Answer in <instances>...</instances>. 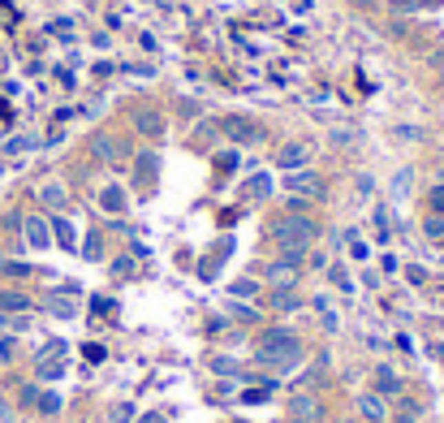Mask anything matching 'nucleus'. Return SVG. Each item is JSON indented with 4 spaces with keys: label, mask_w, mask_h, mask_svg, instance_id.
<instances>
[{
    "label": "nucleus",
    "mask_w": 444,
    "mask_h": 423,
    "mask_svg": "<svg viewBox=\"0 0 444 423\" xmlns=\"http://www.w3.org/2000/svg\"><path fill=\"white\" fill-rule=\"evenodd\" d=\"M302 359H306L302 337L293 329H285V324H272V329H263L255 337V363H263L272 376H289Z\"/></svg>",
    "instance_id": "obj_1"
},
{
    "label": "nucleus",
    "mask_w": 444,
    "mask_h": 423,
    "mask_svg": "<svg viewBox=\"0 0 444 423\" xmlns=\"http://www.w3.org/2000/svg\"><path fill=\"white\" fill-rule=\"evenodd\" d=\"M268 242L276 247V255L285 259H302L306 264V251L319 242V220L310 212H285L268 225Z\"/></svg>",
    "instance_id": "obj_2"
},
{
    "label": "nucleus",
    "mask_w": 444,
    "mask_h": 423,
    "mask_svg": "<svg viewBox=\"0 0 444 423\" xmlns=\"http://www.w3.org/2000/svg\"><path fill=\"white\" fill-rule=\"evenodd\" d=\"M216 125H220L224 138L237 143V147H259V143L268 138V130H263L255 117H246V112H229V117H220Z\"/></svg>",
    "instance_id": "obj_3"
},
{
    "label": "nucleus",
    "mask_w": 444,
    "mask_h": 423,
    "mask_svg": "<svg viewBox=\"0 0 444 423\" xmlns=\"http://www.w3.org/2000/svg\"><path fill=\"white\" fill-rule=\"evenodd\" d=\"M129 130H134L138 138H147V143H160L164 134H169V117H164V108L138 104L134 112H129Z\"/></svg>",
    "instance_id": "obj_4"
},
{
    "label": "nucleus",
    "mask_w": 444,
    "mask_h": 423,
    "mask_svg": "<svg viewBox=\"0 0 444 423\" xmlns=\"http://www.w3.org/2000/svg\"><path fill=\"white\" fill-rule=\"evenodd\" d=\"M302 272H306L302 259H285V255H276L272 264L263 268V281H268V289H298V285H302Z\"/></svg>",
    "instance_id": "obj_5"
},
{
    "label": "nucleus",
    "mask_w": 444,
    "mask_h": 423,
    "mask_svg": "<svg viewBox=\"0 0 444 423\" xmlns=\"http://www.w3.org/2000/svg\"><path fill=\"white\" fill-rule=\"evenodd\" d=\"M285 190L289 194H302V199H310V203H315V199H324V177L315 173V169H293V173H285Z\"/></svg>",
    "instance_id": "obj_6"
},
{
    "label": "nucleus",
    "mask_w": 444,
    "mask_h": 423,
    "mask_svg": "<svg viewBox=\"0 0 444 423\" xmlns=\"http://www.w3.org/2000/svg\"><path fill=\"white\" fill-rule=\"evenodd\" d=\"M91 156L100 160V165H112V169H121V160L129 156V147H125V143H117L112 134H104V130H100V134H91Z\"/></svg>",
    "instance_id": "obj_7"
},
{
    "label": "nucleus",
    "mask_w": 444,
    "mask_h": 423,
    "mask_svg": "<svg viewBox=\"0 0 444 423\" xmlns=\"http://www.w3.org/2000/svg\"><path fill=\"white\" fill-rule=\"evenodd\" d=\"M371 389L388 402V398H401V393H405V380H401L388 363H380V367H371Z\"/></svg>",
    "instance_id": "obj_8"
},
{
    "label": "nucleus",
    "mask_w": 444,
    "mask_h": 423,
    "mask_svg": "<svg viewBox=\"0 0 444 423\" xmlns=\"http://www.w3.org/2000/svg\"><path fill=\"white\" fill-rule=\"evenodd\" d=\"M310 143H302V138H293V143H285L281 152H276V165H281L285 173H293V169H310Z\"/></svg>",
    "instance_id": "obj_9"
},
{
    "label": "nucleus",
    "mask_w": 444,
    "mask_h": 423,
    "mask_svg": "<svg viewBox=\"0 0 444 423\" xmlns=\"http://www.w3.org/2000/svg\"><path fill=\"white\" fill-rule=\"evenodd\" d=\"M289 419H302V423H319L324 419V406L315 393H306V389H298V393L289 398Z\"/></svg>",
    "instance_id": "obj_10"
},
{
    "label": "nucleus",
    "mask_w": 444,
    "mask_h": 423,
    "mask_svg": "<svg viewBox=\"0 0 444 423\" xmlns=\"http://www.w3.org/2000/svg\"><path fill=\"white\" fill-rule=\"evenodd\" d=\"M354 406H358V419H363V423H388V402L375 393V389L358 393V398H354Z\"/></svg>",
    "instance_id": "obj_11"
},
{
    "label": "nucleus",
    "mask_w": 444,
    "mask_h": 423,
    "mask_svg": "<svg viewBox=\"0 0 444 423\" xmlns=\"http://www.w3.org/2000/svg\"><path fill=\"white\" fill-rule=\"evenodd\" d=\"M268 311H276V316H293V311H302V294L298 289H268Z\"/></svg>",
    "instance_id": "obj_12"
},
{
    "label": "nucleus",
    "mask_w": 444,
    "mask_h": 423,
    "mask_svg": "<svg viewBox=\"0 0 444 423\" xmlns=\"http://www.w3.org/2000/svg\"><path fill=\"white\" fill-rule=\"evenodd\" d=\"M156 169H160V160H156V152H138V160H134V186H151L156 182Z\"/></svg>",
    "instance_id": "obj_13"
},
{
    "label": "nucleus",
    "mask_w": 444,
    "mask_h": 423,
    "mask_svg": "<svg viewBox=\"0 0 444 423\" xmlns=\"http://www.w3.org/2000/svg\"><path fill=\"white\" fill-rule=\"evenodd\" d=\"M207 371H211V376H220V380H229V376L242 380V363L229 359V354H211V359H207Z\"/></svg>",
    "instance_id": "obj_14"
},
{
    "label": "nucleus",
    "mask_w": 444,
    "mask_h": 423,
    "mask_svg": "<svg viewBox=\"0 0 444 423\" xmlns=\"http://www.w3.org/2000/svg\"><path fill=\"white\" fill-rule=\"evenodd\" d=\"M100 207L117 216V212H125V207H129V194H125L121 186H104V190H100Z\"/></svg>",
    "instance_id": "obj_15"
},
{
    "label": "nucleus",
    "mask_w": 444,
    "mask_h": 423,
    "mask_svg": "<svg viewBox=\"0 0 444 423\" xmlns=\"http://www.w3.org/2000/svg\"><path fill=\"white\" fill-rule=\"evenodd\" d=\"M0 311L30 316V298H26V294H18V289H5V294H0Z\"/></svg>",
    "instance_id": "obj_16"
},
{
    "label": "nucleus",
    "mask_w": 444,
    "mask_h": 423,
    "mask_svg": "<svg viewBox=\"0 0 444 423\" xmlns=\"http://www.w3.org/2000/svg\"><path fill=\"white\" fill-rule=\"evenodd\" d=\"M419 419H423V406L410 402V398L397 402V415H388V423H419Z\"/></svg>",
    "instance_id": "obj_17"
},
{
    "label": "nucleus",
    "mask_w": 444,
    "mask_h": 423,
    "mask_svg": "<svg viewBox=\"0 0 444 423\" xmlns=\"http://www.w3.org/2000/svg\"><path fill=\"white\" fill-rule=\"evenodd\" d=\"M229 298H259V281H255V276H237V281L233 285H229Z\"/></svg>",
    "instance_id": "obj_18"
},
{
    "label": "nucleus",
    "mask_w": 444,
    "mask_h": 423,
    "mask_svg": "<svg viewBox=\"0 0 444 423\" xmlns=\"http://www.w3.org/2000/svg\"><path fill=\"white\" fill-rule=\"evenodd\" d=\"M26 238H30V247H39V251L47 247V242H52V234H47V225H43L39 216H30V220H26Z\"/></svg>",
    "instance_id": "obj_19"
},
{
    "label": "nucleus",
    "mask_w": 444,
    "mask_h": 423,
    "mask_svg": "<svg viewBox=\"0 0 444 423\" xmlns=\"http://www.w3.org/2000/svg\"><path fill=\"white\" fill-rule=\"evenodd\" d=\"M138 419V406L134 402H112L108 406V423H134Z\"/></svg>",
    "instance_id": "obj_20"
},
{
    "label": "nucleus",
    "mask_w": 444,
    "mask_h": 423,
    "mask_svg": "<svg viewBox=\"0 0 444 423\" xmlns=\"http://www.w3.org/2000/svg\"><path fill=\"white\" fill-rule=\"evenodd\" d=\"M47 311H52V316H61V320H74L78 316V307H74V294H52V298H47Z\"/></svg>",
    "instance_id": "obj_21"
},
{
    "label": "nucleus",
    "mask_w": 444,
    "mask_h": 423,
    "mask_svg": "<svg viewBox=\"0 0 444 423\" xmlns=\"http://www.w3.org/2000/svg\"><path fill=\"white\" fill-rule=\"evenodd\" d=\"M423 238H427V242H440V247H444V216H440V212H427Z\"/></svg>",
    "instance_id": "obj_22"
},
{
    "label": "nucleus",
    "mask_w": 444,
    "mask_h": 423,
    "mask_svg": "<svg viewBox=\"0 0 444 423\" xmlns=\"http://www.w3.org/2000/svg\"><path fill=\"white\" fill-rule=\"evenodd\" d=\"M39 199H43L47 207H65V203H70V194H65V186H56V182H47V186L39 190Z\"/></svg>",
    "instance_id": "obj_23"
},
{
    "label": "nucleus",
    "mask_w": 444,
    "mask_h": 423,
    "mask_svg": "<svg viewBox=\"0 0 444 423\" xmlns=\"http://www.w3.org/2000/svg\"><path fill=\"white\" fill-rule=\"evenodd\" d=\"M229 316L242 320V324H259V311H255V307H246L242 298H229Z\"/></svg>",
    "instance_id": "obj_24"
},
{
    "label": "nucleus",
    "mask_w": 444,
    "mask_h": 423,
    "mask_svg": "<svg viewBox=\"0 0 444 423\" xmlns=\"http://www.w3.org/2000/svg\"><path fill=\"white\" fill-rule=\"evenodd\" d=\"M328 138H332V147H358V130L354 125H337Z\"/></svg>",
    "instance_id": "obj_25"
},
{
    "label": "nucleus",
    "mask_w": 444,
    "mask_h": 423,
    "mask_svg": "<svg viewBox=\"0 0 444 423\" xmlns=\"http://www.w3.org/2000/svg\"><path fill=\"white\" fill-rule=\"evenodd\" d=\"M35 411H43V415H61L65 411V398L61 393H39V406Z\"/></svg>",
    "instance_id": "obj_26"
},
{
    "label": "nucleus",
    "mask_w": 444,
    "mask_h": 423,
    "mask_svg": "<svg viewBox=\"0 0 444 423\" xmlns=\"http://www.w3.org/2000/svg\"><path fill=\"white\" fill-rule=\"evenodd\" d=\"M216 134H220V125H216V121H203V125H194V147H199V143L207 147V143L216 138Z\"/></svg>",
    "instance_id": "obj_27"
},
{
    "label": "nucleus",
    "mask_w": 444,
    "mask_h": 423,
    "mask_svg": "<svg viewBox=\"0 0 444 423\" xmlns=\"http://www.w3.org/2000/svg\"><path fill=\"white\" fill-rule=\"evenodd\" d=\"M410 182H414V173L397 169V173H392V194H397V199H401V194H410Z\"/></svg>",
    "instance_id": "obj_28"
},
{
    "label": "nucleus",
    "mask_w": 444,
    "mask_h": 423,
    "mask_svg": "<svg viewBox=\"0 0 444 423\" xmlns=\"http://www.w3.org/2000/svg\"><path fill=\"white\" fill-rule=\"evenodd\" d=\"M392 138H397V143H419L423 130L419 125H392Z\"/></svg>",
    "instance_id": "obj_29"
},
{
    "label": "nucleus",
    "mask_w": 444,
    "mask_h": 423,
    "mask_svg": "<svg viewBox=\"0 0 444 423\" xmlns=\"http://www.w3.org/2000/svg\"><path fill=\"white\" fill-rule=\"evenodd\" d=\"M427 207H432V212H440V216H444V182H436L432 190H427Z\"/></svg>",
    "instance_id": "obj_30"
},
{
    "label": "nucleus",
    "mask_w": 444,
    "mask_h": 423,
    "mask_svg": "<svg viewBox=\"0 0 444 423\" xmlns=\"http://www.w3.org/2000/svg\"><path fill=\"white\" fill-rule=\"evenodd\" d=\"M52 229H56V242H61V247H74V229H70V220H52Z\"/></svg>",
    "instance_id": "obj_31"
},
{
    "label": "nucleus",
    "mask_w": 444,
    "mask_h": 423,
    "mask_svg": "<svg viewBox=\"0 0 444 423\" xmlns=\"http://www.w3.org/2000/svg\"><path fill=\"white\" fill-rule=\"evenodd\" d=\"M328 276H332V285H337V289H354V281L345 276V268H341V264H332V268H328Z\"/></svg>",
    "instance_id": "obj_32"
},
{
    "label": "nucleus",
    "mask_w": 444,
    "mask_h": 423,
    "mask_svg": "<svg viewBox=\"0 0 444 423\" xmlns=\"http://www.w3.org/2000/svg\"><path fill=\"white\" fill-rule=\"evenodd\" d=\"M251 194H255V199H263V194H272V177H255V182H251Z\"/></svg>",
    "instance_id": "obj_33"
},
{
    "label": "nucleus",
    "mask_w": 444,
    "mask_h": 423,
    "mask_svg": "<svg viewBox=\"0 0 444 423\" xmlns=\"http://www.w3.org/2000/svg\"><path fill=\"white\" fill-rule=\"evenodd\" d=\"M82 354H87V359H91V363H104V359H108V350H104V346H95V341H91V346H87V350H82Z\"/></svg>",
    "instance_id": "obj_34"
},
{
    "label": "nucleus",
    "mask_w": 444,
    "mask_h": 423,
    "mask_svg": "<svg viewBox=\"0 0 444 423\" xmlns=\"http://www.w3.org/2000/svg\"><path fill=\"white\" fill-rule=\"evenodd\" d=\"M39 393H43V389H35V384H26V389H22V406H39Z\"/></svg>",
    "instance_id": "obj_35"
},
{
    "label": "nucleus",
    "mask_w": 444,
    "mask_h": 423,
    "mask_svg": "<svg viewBox=\"0 0 444 423\" xmlns=\"http://www.w3.org/2000/svg\"><path fill=\"white\" fill-rule=\"evenodd\" d=\"M82 251H87V259H100L104 247H100V238H87V247H82Z\"/></svg>",
    "instance_id": "obj_36"
},
{
    "label": "nucleus",
    "mask_w": 444,
    "mask_h": 423,
    "mask_svg": "<svg viewBox=\"0 0 444 423\" xmlns=\"http://www.w3.org/2000/svg\"><path fill=\"white\" fill-rule=\"evenodd\" d=\"M405 276H410V281H414V285H423V281H427V272H423L419 264H410V268H405Z\"/></svg>",
    "instance_id": "obj_37"
},
{
    "label": "nucleus",
    "mask_w": 444,
    "mask_h": 423,
    "mask_svg": "<svg viewBox=\"0 0 444 423\" xmlns=\"http://www.w3.org/2000/svg\"><path fill=\"white\" fill-rule=\"evenodd\" d=\"M337 329H341V320L332 311H324V333H337Z\"/></svg>",
    "instance_id": "obj_38"
},
{
    "label": "nucleus",
    "mask_w": 444,
    "mask_h": 423,
    "mask_svg": "<svg viewBox=\"0 0 444 423\" xmlns=\"http://www.w3.org/2000/svg\"><path fill=\"white\" fill-rule=\"evenodd\" d=\"M9 276H30V264H5Z\"/></svg>",
    "instance_id": "obj_39"
},
{
    "label": "nucleus",
    "mask_w": 444,
    "mask_h": 423,
    "mask_svg": "<svg viewBox=\"0 0 444 423\" xmlns=\"http://www.w3.org/2000/svg\"><path fill=\"white\" fill-rule=\"evenodd\" d=\"M216 165H220V169H237V152H233V156H229V152L216 156Z\"/></svg>",
    "instance_id": "obj_40"
},
{
    "label": "nucleus",
    "mask_w": 444,
    "mask_h": 423,
    "mask_svg": "<svg viewBox=\"0 0 444 423\" xmlns=\"http://www.w3.org/2000/svg\"><path fill=\"white\" fill-rule=\"evenodd\" d=\"M112 272H117V276H129V272H134V264H129V259H117V264H112Z\"/></svg>",
    "instance_id": "obj_41"
},
{
    "label": "nucleus",
    "mask_w": 444,
    "mask_h": 423,
    "mask_svg": "<svg viewBox=\"0 0 444 423\" xmlns=\"http://www.w3.org/2000/svg\"><path fill=\"white\" fill-rule=\"evenodd\" d=\"M134 423H169V419H164V415H160V411H151V415H138V419H134Z\"/></svg>",
    "instance_id": "obj_42"
},
{
    "label": "nucleus",
    "mask_w": 444,
    "mask_h": 423,
    "mask_svg": "<svg viewBox=\"0 0 444 423\" xmlns=\"http://www.w3.org/2000/svg\"><path fill=\"white\" fill-rule=\"evenodd\" d=\"M371 190H375V182H371L367 173H363V177H358V194H371Z\"/></svg>",
    "instance_id": "obj_43"
},
{
    "label": "nucleus",
    "mask_w": 444,
    "mask_h": 423,
    "mask_svg": "<svg viewBox=\"0 0 444 423\" xmlns=\"http://www.w3.org/2000/svg\"><path fill=\"white\" fill-rule=\"evenodd\" d=\"M363 285H367V289H380V276H375V272L367 268V272H363Z\"/></svg>",
    "instance_id": "obj_44"
},
{
    "label": "nucleus",
    "mask_w": 444,
    "mask_h": 423,
    "mask_svg": "<svg viewBox=\"0 0 444 423\" xmlns=\"http://www.w3.org/2000/svg\"><path fill=\"white\" fill-rule=\"evenodd\" d=\"M354 5H363V9H367V5H375V0H354Z\"/></svg>",
    "instance_id": "obj_45"
},
{
    "label": "nucleus",
    "mask_w": 444,
    "mask_h": 423,
    "mask_svg": "<svg viewBox=\"0 0 444 423\" xmlns=\"http://www.w3.org/2000/svg\"><path fill=\"white\" fill-rule=\"evenodd\" d=\"M436 74H440V83H444V65H436Z\"/></svg>",
    "instance_id": "obj_46"
},
{
    "label": "nucleus",
    "mask_w": 444,
    "mask_h": 423,
    "mask_svg": "<svg viewBox=\"0 0 444 423\" xmlns=\"http://www.w3.org/2000/svg\"><path fill=\"white\" fill-rule=\"evenodd\" d=\"M337 423H354V419H337Z\"/></svg>",
    "instance_id": "obj_47"
},
{
    "label": "nucleus",
    "mask_w": 444,
    "mask_h": 423,
    "mask_svg": "<svg viewBox=\"0 0 444 423\" xmlns=\"http://www.w3.org/2000/svg\"><path fill=\"white\" fill-rule=\"evenodd\" d=\"M65 423H82V419H65Z\"/></svg>",
    "instance_id": "obj_48"
},
{
    "label": "nucleus",
    "mask_w": 444,
    "mask_h": 423,
    "mask_svg": "<svg viewBox=\"0 0 444 423\" xmlns=\"http://www.w3.org/2000/svg\"><path fill=\"white\" fill-rule=\"evenodd\" d=\"M289 423H302V419H289Z\"/></svg>",
    "instance_id": "obj_49"
}]
</instances>
